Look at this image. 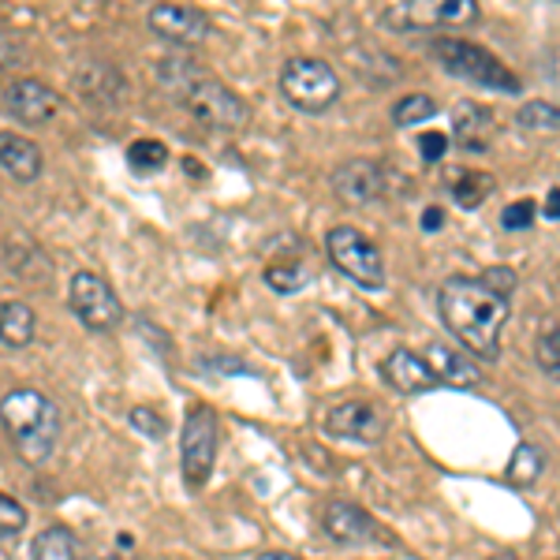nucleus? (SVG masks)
I'll return each mask as SVG.
<instances>
[{"label":"nucleus","instance_id":"nucleus-1","mask_svg":"<svg viewBox=\"0 0 560 560\" xmlns=\"http://www.w3.org/2000/svg\"><path fill=\"white\" fill-rule=\"evenodd\" d=\"M438 314L445 329L482 363L501 355V329L512 314V303L497 295L482 277H445L438 284Z\"/></svg>","mask_w":560,"mask_h":560},{"label":"nucleus","instance_id":"nucleus-2","mask_svg":"<svg viewBox=\"0 0 560 560\" xmlns=\"http://www.w3.org/2000/svg\"><path fill=\"white\" fill-rule=\"evenodd\" d=\"M158 83L187 108V116H195L202 128L210 131H243L250 124V105L243 102L232 86H224L221 79H213L210 71L195 68L184 57H165L153 65Z\"/></svg>","mask_w":560,"mask_h":560},{"label":"nucleus","instance_id":"nucleus-3","mask_svg":"<svg viewBox=\"0 0 560 560\" xmlns=\"http://www.w3.org/2000/svg\"><path fill=\"white\" fill-rule=\"evenodd\" d=\"M60 430H65L60 408L45 393L38 388H8L4 393V433L23 464H49L60 445Z\"/></svg>","mask_w":560,"mask_h":560},{"label":"nucleus","instance_id":"nucleus-4","mask_svg":"<svg viewBox=\"0 0 560 560\" xmlns=\"http://www.w3.org/2000/svg\"><path fill=\"white\" fill-rule=\"evenodd\" d=\"M430 52L448 75L464 79V83L486 86V90H493V94H509V97L523 94L516 71L504 65L501 57H493L490 49H482V45H475L467 38H433Z\"/></svg>","mask_w":560,"mask_h":560},{"label":"nucleus","instance_id":"nucleus-5","mask_svg":"<svg viewBox=\"0 0 560 560\" xmlns=\"http://www.w3.org/2000/svg\"><path fill=\"white\" fill-rule=\"evenodd\" d=\"M325 255L337 266V273H345L363 292H377L385 284L382 247L366 232H359L355 224H337V229L325 232Z\"/></svg>","mask_w":560,"mask_h":560},{"label":"nucleus","instance_id":"nucleus-6","mask_svg":"<svg viewBox=\"0 0 560 560\" xmlns=\"http://www.w3.org/2000/svg\"><path fill=\"white\" fill-rule=\"evenodd\" d=\"M280 97L300 113H325L340 102V75L318 57H292L280 68Z\"/></svg>","mask_w":560,"mask_h":560},{"label":"nucleus","instance_id":"nucleus-7","mask_svg":"<svg viewBox=\"0 0 560 560\" xmlns=\"http://www.w3.org/2000/svg\"><path fill=\"white\" fill-rule=\"evenodd\" d=\"M217 411L210 404H191L184 415V430H179V467H184L187 490L198 493L213 475L217 464Z\"/></svg>","mask_w":560,"mask_h":560},{"label":"nucleus","instance_id":"nucleus-8","mask_svg":"<svg viewBox=\"0 0 560 560\" xmlns=\"http://www.w3.org/2000/svg\"><path fill=\"white\" fill-rule=\"evenodd\" d=\"M68 300H71L75 318L83 322L90 332H113L116 325L124 322L120 295H116V288L108 284L102 273H94V269H79V273L71 277Z\"/></svg>","mask_w":560,"mask_h":560},{"label":"nucleus","instance_id":"nucleus-9","mask_svg":"<svg viewBox=\"0 0 560 560\" xmlns=\"http://www.w3.org/2000/svg\"><path fill=\"white\" fill-rule=\"evenodd\" d=\"M382 20L396 31H441V26L478 23V0H408L388 4Z\"/></svg>","mask_w":560,"mask_h":560},{"label":"nucleus","instance_id":"nucleus-10","mask_svg":"<svg viewBox=\"0 0 560 560\" xmlns=\"http://www.w3.org/2000/svg\"><path fill=\"white\" fill-rule=\"evenodd\" d=\"M318 520H322V530L337 541V546H374V541L393 546L388 535L382 530V523L370 516L366 509H359V504H351V501H329L322 509Z\"/></svg>","mask_w":560,"mask_h":560},{"label":"nucleus","instance_id":"nucleus-11","mask_svg":"<svg viewBox=\"0 0 560 560\" xmlns=\"http://www.w3.org/2000/svg\"><path fill=\"white\" fill-rule=\"evenodd\" d=\"M325 430L332 438L359 441V445H377L388 430V419L377 404L370 400H340L325 411Z\"/></svg>","mask_w":560,"mask_h":560},{"label":"nucleus","instance_id":"nucleus-12","mask_svg":"<svg viewBox=\"0 0 560 560\" xmlns=\"http://www.w3.org/2000/svg\"><path fill=\"white\" fill-rule=\"evenodd\" d=\"M147 23L161 42L179 45V49L202 45L206 38H210V26H213L210 15L195 4H153Z\"/></svg>","mask_w":560,"mask_h":560},{"label":"nucleus","instance_id":"nucleus-13","mask_svg":"<svg viewBox=\"0 0 560 560\" xmlns=\"http://www.w3.org/2000/svg\"><path fill=\"white\" fill-rule=\"evenodd\" d=\"M4 113L26 128H45L60 113V94L42 79H15L4 90Z\"/></svg>","mask_w":560,"mask_h":560},{"label":"nucleus","instance_id":"nucleus-14","mask_svg":"<svg viewBox=\"0 0 560 560\" xmlns=\"http://www.w3.org/2000/svg\"><path fill=\"white\" fill-rule=\"evenodd\" d=\"M332 195L348 206H370L385 195V168L377 161L351 158L332 173Z\"/></svg>","mask_w":560,"mask_h":560},{"label":"nucleus","instance_id":"nucleus-15","mask_svg":"<svg viewBox=\"0 0 560 560\" xmlns=\"http://www.w3.org/2000/svg\"><path fill=\"white\" fill-rule=\"evenodd\" d=\"M382 377L404 396H422L441 385L438 377H433V370L427 366V359H422V351H411V348L388 351V359L382 363Z\"/></svg>","mask_w":560,"mask_h":560},{"label":"nucleus","instance_id":"nucleus-16","mask_svg":"<svg viewBox=\"0 0 560 560\" xmlns=\"http://www.w3.org/2000/svg\"><path fill=\"white\" fill-rule=\"evenodd\" d=\"M493 135H497V120H493V113L486 105L459 102L453 108V139L467 153H486L493 147Z\"/></svg>","mask_w":560,"mask_h":560},{"label":"nucleus","instance_id":"nucleus-17","mask_svg":"<svg viewBox=\"0 0 560 560\" xmlns=\"http://www.w3.org/2000/svg\"><path fill=\"white\" fill-rule=\"evenodd\" d=\"M0 168L12 184H34L42 176V147L23 135H0Z\"/></svg>","mask_w":560,"mask_h":560},{"label":"nucleus","instance_id":"nucleus-18","mask_svg":"<svg viewBox=\"0 0 560 560\" xmlns=\"http://www.w3.org/2000/svg\"><path fill=\"white\" fill-rule=\"evenodd\" d=\"M422 359H427V366L433 370V377H438L441 385L475 388L478 382H482V370H478L475 363H467V359L459 355V351L438 345V340L422 348Z\"/></svg>","mask_w":560,"mask_h":560},{"label":"nucleus","instance_id":"nucleus-19","mask_svg":"<svg viewBox=\"0 0 560 560\" xmlns=\"http://www.w3.org/2000/svg\"><path fill=\"white\" fill-rule=\"evenodd\" d=\"M261 277H266V284L273 288V292L292 295V292H303V288L314 280V261L306 255H295V258H284V261H269Z\"/></svg>","mask_w":560,"mask_h":560},{"label":"nucleus","instance_id":"nucleus-20","mask_svg":"<svg viewBox=\"0 0 560 560\" xmlns=\"http://www.w3.org/2000/svg\"><path fill=\"white\" fill-rule=\"evenodd\" d=\"M0 329H4V348H26L38 332V318L23 300L0 303Z\"/></svg>","mask_w":560,"mask_h":560},{"label":"nucleus","instance_id":"nucleus-21","mask_svg":"<svg viewBox=\"0 0 560 560\" xmlns=\"http://www.w3.org/2000/svg\"><path fill=\"white\" fill-rule=\"evenodd\" d=\"M31 560H79V538L68 527H45L31 546Z\"/></svg>","mask_w":560,"mask_h":560},{"label":"nucleus","instance_id":"nucleus-22","mask_svg":"<svg viewBox=\"0 0 560 560\" xmlns=\"http://www.w3.org/2000/svg\"><path fill=\"white\" fill-rule=\"evenodd\" d=\"M79 86H83L86 102H120V94H124V79L108 65H90L83 75H79Z\"/></svg>","mask_w":560,"mask_h":560},{"label":"nucleus","instance_id":"nucleus-23","mask_svg":"<svg viewBox=\"0 0 560 560\" xmlns=\"http://www.w3.org/2000/svg\"><path fill=\"white\" fill-rule=\"evenodd\" d=\"M448 191L464 210H478V206L486 202V198L493 195V176L486 173H459L453 184H448Z\"/></svg>","mask_w":560,"mask_h":560},{"label":"nucleus","instance_id":"nucleus-24","mask_svg":"<svg viewBox=\"0 0 560 560\" xmlns=\"http://www.w3.org/2000/svg\"><path fill=\"white\" fill-rule=\"evenodd\" d=\"M541 467H546V456H541L535 445H520L516 453H512L509 471H504V475H509L512 486H523V490H527V486L538 482Z\"/></svg>","mask_w":560,"mask_h":560},{"label":"nucleus","instance_id":"nucleus-25","mask_svg":"<svg viewBox=\"0 0 560 560\" xmlns=\"http://www.w3.org/2000/svg\"><path fill=\"white\" fill-rule=\"evenodd\" d=\"M128 165L135 173L150 176V173H161L168 165V147L161 139H139L128 147Z\"/></svg>","mask_w":560,"mask_h":560},{"label":"nucleus","instance_id":"nucleus-26","mask_svg":"<svg viewBox=\"0 0 560 560\" xmlns=\"http://www.w3.org/2000/svg\"><path fill=\"white\" fill-rule=\"evenodd\" d=\"M516 120H520L523 131H541V135L560 131V105H553V102H523Z\"/></svg>","mask_w":560,"mask_h":560},{"label":"nucleus","instance_id":"nucleus-27","mask_svg":"<svg viewBox=\"0 0 560 560\" xmlns=\"http://www.w3.org/2000/svg\"><path fill=\"white\" fill-rule=\"evenodd\" d=\"M438 113V102L430 94H404L393 105V124L396 128H411V124H427Z\"/></svg>","mask_w":560,"mask_h":560},{"label":"nucleus","instance_id":"nucleus-28","mask_svg":"<svg viewBox=\"0 0 560 560\" xmlns=\"http://www.w3.org/2000/svg\"><path fill=\"white\" fill-rule=\"evenodd\" d=\"M535 363L541 366V374H549L553 382H560V325H549V329L538 332Z\"/></svg>","mask_w":560,"mask_h":560},{"label":"nucleus","instance_id":"nucleus-29","mask_svg":"<svg viewBox=\"0 0 560 560\" xmlns=\"http://www.w3.org/2000/svg\"><path fill=\"white\" fill-rule=\"evenodd\" d=\"M26 527V509L15 497H0V535H4V541H15L23 535Z\"/></svg>","mask_w":560,"mask_h":560},{"label":"nucleus","instance_id":"nucleus-30","mask_svg":"<svg viewBox=\"0 0 560 560\" xmlns=\"http://www.w3.org/2000/svg\"><path fill=\"white\" fill-rule=\"evenodd\" d=\"M535 210H538V206L530 202V198H523V202H512L509 210L501 213V229H509V232L530 229V224H535Z\"/></svg>","mask_w":560,"mask_h":560},{"label":"nucleus","instance_id":"nucleus-31","mask_svg":"<svg viewBox=\"0 0 560 560\" xmlns=\"http://www.w3.org/2000/svg\"><path fill=\"white\" fill-rule=\"evenodd\" d=\"M482 280L493 288L497 295H504V300H509V295L516 292V269H509V266H493V269H486Z\"/></svg>","mask_w":560,"mask_h":560},{"label":"nucleus","instance_id":"nucleus-32","mask_svg":"<svg viewBox=\"0 0 560 560\" xmlns=\"http://www.w3.org/2000/svg\"><path fill=\"white\" fill-rule=\"evenodd\" d=\"M419 150H422V161H441L448 150V135L445 131H422Z\"/></svg>","mask_w":560,"mask_h":560},{"label":"nucleus","instance_id":"nucleus-33","mask_svg":"<svg viewBox=\"0 0 560 560\" xmlns=\"http://www.w3.org/2000/svg\"><path fill=\"white\" fill-rule=\"evenodd\" d=\"M131 427L142 430L147 438H161V419H158V411H150V408H135L131 411Z\"/></svg>","mask_w":560,"mask_h":560},{"label":"nucleus","instance_id":"nucleus-34","mask_svg":"<svg viewBox=\"0 0 560 560\" xmlns=\"http://www.w3.org/2000/svg\"><path fill=\"white\" fill-rule=\"evenodd\" d=\"M441 224H445V213H441L438 206H430V210L422 213V229L433 232V229H441Z\"/></svg>","mask_w":560,"mask_h":560},{"label":"nucleus","instance_id":"nucleus-35","mask_svg":"<svg viewBox=\"0 0 560 560\" xmlns=\"http://www.w3.org/2000/svg\"><path fill=\"white\" fill-rule=\"evenodd\" d=\"M546 217H553V221H560V187H553V191H549V198H546Z\"/></svg>","mask_w":560,"mask_h":560},{"label":"nucleus","instance_id":"nucleus-36","mask_svg":"<svg viewBox=\"0 0 560 560\" xmlns=\"http://www.w3.org/2000/svg\"><path fill=\"white\" fill-rule=\"evenodd\" d=\"M255 560H300V557H295V553H277V549H273V553H258Z\"/></svg>","mask_w":560,"mask_h":560},{"label":"nucleus","instance_id":"nucleus-37","mask_svg":"<svg viewBox=\"0 0 560 560\" xmlns=\"http://www.w3.org/2000/svg\"><path fill=\"white\" fill-rule=\"evenodd\" d=\"M86 560H120V557H86Z\"/></svg>","mask_w":560,"mask_h":560},{"label":"nucleus","instance_id":"nucleus-38","mask_svg":"<svg viewBox=\"0 0 560 560\" xmlns=\"http://www.w3.org/2000/svg\"><path fill=\"white\" fill-rule=\"evenodd\" d=\"M493 560H516V557H512V553H501V557H493Z\"/></svg>","mask_w":560,"mask_h":560},{"label":"nucleus","instance_id":"nucleus-39","mask_svg":"<svg viewBox=\"0 0 560 560\" xmlns=\"http://www.w3.org/2000/svg\"><path fill=\"white\" fill-rule=\"evenodd\" d=\"M4 560H8V557H4Z\"/></svg>","mask_w":560,"mask_h":560}]
</instances>
